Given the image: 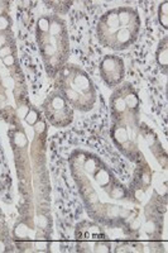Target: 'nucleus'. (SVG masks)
<instances>
[{
  "instance_id": "obj_1",
  "label": "nucleus",
  "mask_w": 168,
  "mask_h": 253,
  "mask_svg": "<svg viewBox=\"0 0 168 253\" xmlns=\"http://www.w3.org/2000/svg\"><path fill=\"white\" fill-rule=\"evenodd\" d=\"M100 68L104 72V77L106 75H115V80L116 82L120 81V79H123V63L120 60L113 57V56H107L105 60L101 62Z\"/></svg>"
},
{
  "instance_id": "obj_2",
  "label": "nucleus",
  "mask_w": 168,
  "mask_h": 253,
  "mask_svg": "<svg viewBox=\"0 0 168 253\" xmlns=\"http://www.w3.org/2000/svg\"><path fill=\"white\" fill-rule=\"evenodd\" d=\"M73 85H75V87H72V89H75L79 94H81V91L82 92L90 91L91 86H92L91 81L89 80V77L85 73H82V72H79L77 75H75V77H73Z\"/></svg>"
},
{
  "instance_id": "obj_3",
  "label": "nucleus",
  "mask_w": 168,
  "mask_h": 253,
  "mask_svg": "<svg viewBox=\"0 0 168 253\" xmlns=\"http://www.w3.org/2000/svg\"><path fill=\"white\" fill-rule=\"evenodd\" d=\"M135 34H133L132 32L129 30V28H119L118 32L115 33V38H116V42L123 47H128L130 43H133L135 40Z\"/></svg>"
},
{
  "instance_id": "obj_4",
  "label": "nucleus",
  "mask_w": 168,
  "mask_h": 253,
  "mask_svg": "<svg viewBox=\"0 0 168 253\" xmlns=\"http://www.w3.org/2000/svg\"><path fill=\"white\" fill-rule=\"evenodd\" d=\"M104 21H105V27H106L107 32L111 33V34L116 33L118 29L120 28L119 19H118V12L116 10H113V12L107 13L105 15V18H104Z\"/></svg>"
},
{
  "instance_id": "obj_5",
  "label": "nucleus",
  "mask_w": 168,
  "mask_h": 253,
  "mask_svg": "<svg viewBox=\"0 0 168 253\" xmlns=\"http://www.w3.org/2000/svg\"><path fill=\"white\" fill-rule=\"evenodd\" d=\"M48 103H49V108L54 111H65L67 110V105H66V101L62 96H52V98L48 99Z\"/></svg>"
},
{
  "instance_id": "obj_6",
  "label": "nucleus",
  "mask_w": 168,
  "mask_h": 253,
  "mask_svg": "<svg viewBox=\"0 0 168 253\" xmlns=\"http://www.w3.org/2000/svg\"><path fill=\"white\" fill-rule=\"evenodd\" d=\"M95 179H96V181H98V184H99L100 186H106V185L110 182V175H109V172H107L106 170L101 168V170H99L98 173L95 175Z\"/></svg>"
},
{
  "instance_id": "obj_7",
  "label": "nucleus",
  "mask_w": 168,
  "mask_h": 253,
  "mask_svg": "<svg viewBox=\"0 0 168 253\" xmlns=\"http://www.w3.org/2000/svg\"><path fill=\"white\" fill-rule=\"evenodd\" d=\"M168 4L164 2L159 7V23L163 26V28L168 27Z\"/></svg>"
},
{
  "instance_id": "obj_8",
  "label": "nucleus",
  "mask_w": 168,
  "mask_h": 253,
  "mask_svg": "<svg viewBox=\"0 0 168 253\" xmlns=\"http://www.w3.org/2000/svg\"><path fill=\"white\" fill-rule=\"evenodd\" d=\"M124 101H125V105H126L128 108H130V109H137L138 105H139V100H138V98H137L135 94H128V95L125 96Z\"/></svg>"
},
{
  "instance_id": "obj_9",
  "label": "nucleus",
  "mask_w": 168,
  "mask_h": 253,
  "mask_svg": "<svg viewBox=\"0 0 168 253\" xmlns=\"http://www.w3.org/2000/svg\"><path fill=\"white\" fill-rule=\"evenodd\" d=\"M114 139L118 143H125L128 141V133L125 128H118L114 132Z\"/></svg>"
},
{
  "instance_id": "obj_10",
  "label": "nucleus",
  "mask_w": 168,
  "mask_h": 253,
  "mask_svg": "<svg viewBox=\"0 0 168 253\" xmlns=\"http://www.w3.org/2000/svg\"><path fill=\"white\" fill-rule=\"evenodd\" d=\"M168 52H167V46H163V49L159 47L158 52H157V61L161 66H167L168 62V57H167Z\"/></svg>"
},
{
  "instance_id": "obj_11",
  "label": "nucleus",
  "mask_w": 168,
  "mask_h": 253,
  "mask_svg": "<svg viewBox=\"0 0 168 253\" xmlns=\"http://www.w3.org/2000/svg\"><path fill=\"white\" fill-rule=\"evenodd\" d=\"M65 96H66V99L70 100L71 103L79 101V99H80V94H79L76 90H75V89H72V87L65 89Z\"/></svg>"
},
{
  "instance_id": "obj_12",
  "label": "nucleus",
  "mask_w": 168,
  "mask_h": 253,
  "mask_svg": "<svg viewBox=\"0 0 168 253\" xmlns=\"http://www.w3.org/2000/svg\"><path fill=\"white\" fill-rule=\"evenodd\" d=\"M14 234H15L18 238H24V237H27V234H28V227H27L25 224H23V223L18 224V225L15 227V229H14Z\"/></svg>"
},
{
  "instance_id": "obj_13",
  "label": "nucleus",
  "mask_w": 168,
  "mask_h": 253,
  "mask_svg": "<svg viewBox=\"0 0 168 253\" xmlns=\"http://www.w3.org/2000/svg\"><path fill=\"white\" fill-rule=\"evenodd\" d=\"M25 122L30 125H34L37 122H38V113H37L34 109L28 110V113L25 114Z\"/></svg>"
},
{
  "instance_id": "obj_14",
  "label": "nucleus",
  "mask_w": 168,
  "mask_h": 253,
  "mask_svg": "<svg viewBox=\"0 0 168 253\" xmlns=\"http://www.w3.org/2000/svg\"><path fill=\"white\" fill-rule=\"evenodd\" d=\"M37 26H38V32H41V33L48 32V28H49V18L42 16L39 21H38V23H37Z\"/></svg>"
},
{
  "instance_id": "obj_15",
  "label": "nucleus",
  "mask_w": 168,
  "mask_h": 253,
  "mask_svg": "<svg viewBox=\"0 0 168 253\" xmlns=\"http://www.w3.org/2000/svg\"><path fill=\"white\" fill-rule=\"evenodd\" d=\"M125 101H124V99H121V98H118L115 101H114V109L116 110V111H119V113H123L124 110H125Z\"/></svg>"
},
{
  "instance_id": "obj_16",
  "label": "nucleus",
  "mask_w": 168,
  "mask_h": 253,
  "mask_svg": "<svg viewBox=\"0 0 168 253\" xmlns=\"http://www.w3.org/2000/svg\"><path fill=\"white\" fill-rule=\"evenodd\" d=\"M85 170H86L89 173H92V172L96 170V163H95V160H94V158H89V160L85 162Z\"/></svg>"
},
{
  "instance_id": "obj_17",
  "label": "nucleus",
  "mask_w": 168,
  "mask_h": 253,
  "mask_svg": "<svg viewBox=\"0 0 168 253\" xmlns=\"http://www.w3.org/2000/svg\"><path fill=\"white\" fill-rule=\"evenodd\" d=\"M14 141H15V143H16L18 146H20V147H23V146L27 144V138L24 137L23 133H16L15 137H14Z\"/></svg>"
},
{
  "instance_id": "obj_18",
  "label": "nucleus",
  "mask_w": 168,
  "mask_h": 253,
  "mask_svg": "<svg viewBox=\"0 0 168 253\" xmlns=\"http://www.w3.org/2000/svg\"><path fill=\"white\" fill-rule=\"evenodd\" d=\"M110 195H111V198H114V199H121L124 196V191H123L121 187H115V189L111 190Z\"/></svg>"
},
{
  "instance_id": "obj_19",
  "label": "nucleus",
  "mask_w": 168,
  "mask_h": 253,
  "mask_svg": "<svg viewBox=\"0 0 168 253\" xmlns=\"http://www.w3.org/2000/svg\"><path fill=\"white\" fill-rule=\"evenodd\" d=\"M94 248H95L94 252H109V246L105 243H101V242H98Z\"/></svg>"
},
{
  "instance_id": "obj_20",
  "label": "nucleus",
  "mask_w": 168,
  "mask_h": 253,
  "mask_svg": "<svg viewBox=\"0 0 168 253\" xmlns=\"http://www.w3.org/2000/svg\"><path fill=\"white\" fill-rule=\"evenodd\" d=\"M119 211H120V208H118V206H115V205H109L107 206V213H109V215H111V217H118L119 215Z\"/></svg>"
},
{
  "instance_id": "obj_21",
  "label": "nucleus",
  "mask_w": 168,
  "mask_h": 253,
  "mask_svg": "<svg viewBox=\"0 0 168 253\" xmlns=\"http://www.w3.org/2000/svg\"><path fill=\"white\" fill-rule=\"evenodd\" d=\"M9 27V19L4 15H0V30H5Z\"/></svg>"
},
{
  "instance_id": "obj_22",
  "label": "nucleus",
  "mask_w": 168,
  "mask_h": 253,
  "mask_svg": "<svg viewBox=\"0 0 168 253\" xmlns=\"http://www.w3.org/2000/svg\"><path fill=\"white\" fill-rule=\"evenodd\" d=\"M3 62H4V65H7V66H11V65H14V62H15L14 56L9 54V56L4 57V58H3Z\"/></svg>"
},
{
  "instance_id": "obj_23",
  "label": "nucleus",
  "mask_w": 168,
  "mask_h": 253,
  "mask_svg": "<svg viewBox=\"0 0 168 253\" xmlns=\"http://www.w3.org/2000/svg\"><path fill=\"white\" fill-rule=\"evenodd\" d=\"M37 224H38L41 228H46V227H47V218H44V217H38V218H37Z\"/></svg>"
},
{
  "instance_id": "obj_24",
  "label": "nucleus",
  "mask_w": 168,
  "mask_h": 253,
  "mask_svg": "<svg viewBox=\"0 0 168 253\" xmlns=\"http://www.w3.org/2000/svg\"><path fill=\"white\" fill-rule=\"evenodd\" d=\"M9 54H10V48H9L8 46H4L3 48H0V56H2L3 58L7 57V56H9Z\"/></svg>"
},
{
  "instance_id": "obj_25",
  "label": "nucleus",
  "mask_w": 168,
  "mask_h": 253,
  "mask_svg": "<svg viewBox=\"0 0 168 253\" xmlns=\"http://www.w3.org/2000/svg\"><path fill=\"white\" fill-rule=\"evenodd\" d=\"M34 125H35V127H34V128H35V130L38 132V133L44 130V123H43V122H37Z\"/></svg>"
},
{
  "instance_id": "obj_26",
  "label": "nucleus",
  "mask_w": 168,
  "mask_h": 253,
  "mask_svg": "<svg viewBox=\"0 0 168 253\" xmlns=\"http://www.w3.org/2000/svg\"><path fill=\"white\" fill-rule=\"evenodd\" d=\"M4 82H5V86H11L13 85V79H10V77H7V79L4 80Z\"/></svg>"
},
{
  "instance_id": "obj_27",
  "label": "nucleus",
  "mask_w": 168,
  "mask_h": 253,
  "mask_svg": "<svg viewBox=\"0 0 168 253\" xmlns=\"http://www.w3.org/2000/svg\"><path fill=\"white\" fill-rule=\"evenodd\" d=\"M0 252H5V246L3 242H0Z\"/></svg>"
},
{
  "instance_id": "obj_28",
  "label": "nucleus",
  "mask_w": 168,
  "mask_h": 253,
  "mask_svg": "<svg viewBox=\"0 0 168 253\" xmlns=\"http://www.w3.org/2000/svg\"><path fill=\"white\" fill-rule=\"evenodd\" d=\"M2 12H3V7L0 5V15H2Z\"/></svg>"
}]
</instances>
